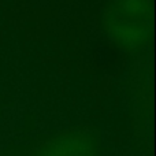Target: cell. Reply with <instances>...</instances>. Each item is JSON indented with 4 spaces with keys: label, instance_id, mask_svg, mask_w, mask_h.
<instances>
[{
    "label": "cell",
    "instance_id": "2",
    "mask_svg": "<svg viewBox=\"0 0 156 156\" xmlns=\"http://www.w3.org/2000/svg\"><path fill=\"white\" fill-rule=\"evenodd\" d=\"M40 156H99L96 141L85 133H65L44 145Z\"/></svg>",
    "mask_w": 156,
    "mask_h": 156
},
{
    "label": "cell",
    "instance_id": "1",
    "mask_svg": "<svg viewBox=\"0 0 156 156\" xmlns=\"http://www.w3.org/2000/svg\"><path fill=\"white\" fill-rule=\"evenodd\" d=\"M105 29L110 37L126 49H138L149 40V0H114L105 14Z\"/></svg>",
    "mask_w": 156,
    "mask_h": 156
}]
</instances>
